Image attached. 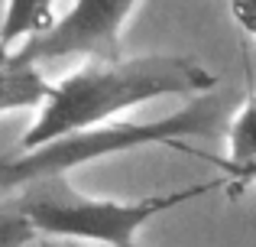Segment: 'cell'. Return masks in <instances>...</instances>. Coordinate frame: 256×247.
<instances>
[{"label":"cell","instance_id":"6da1fadb","mask_svg":"<svg viewBox=\"0 0 256 247\" xmlns=\"http://www.w3.org/2000/svg\"><path fill=\"white\" fill-rule=\"evenodd\" d=\"M218 78L188 56H133L114 62H88L75 75L56 82V95L20 137L13 153H32L39 146L110 124L117 114L169 95H211Z\"/></svg>","mask_w":256,"mask_h":247},{"label":"cell","instance_id":"7a4b0ae2","mask_svg":"<svg viewBox=\"0 0 256 247\" xmlns=\"http://www.w3.org/2000/svg\"><path fill=\"white\" fill-rule=\"evenodd\" d=\"M227 179H214L208 185H192L169 195H146L133 202H114V198H91L72 185L68 176H49L26 182L20 189L4 195V208H13L23 215L39 234L58 237V241H91L100 247H136L140 228L152 221L156 215L175 208L182 202H192L198 195H208L211 189L224 185Z\"/></svg>","mask_w":256,"mask_h":247},{"label":"cell","instance_id":"3957f363","mask_svg":"<svg viewBox=\"0 0 256 247\" xmlns=\"http://www.w3.org/2000/svg\"><path fill=\"white\" fill-rule=\"evenodd\" d=\"M227 121V98L201 95L182 111L159 121H117L100 124L82 133H68L62 140L39 146L32 153H6L0 166V192H13L26 182L49 176H68L72 169L94 163V159L114 156L126 150H146V146H178L182 137H211Z\"/></svg>","mask_w":256,"mask_h":247},{"label":"cell","instance_id":"277c9868","mask_svg":"<svg viewBox=\"0 0 256 247\" xmlns=\"http://www.w3.org/2000/svg\"><path fill=\"white\" fill-rule=\"evenodd\" d=\"M140 0H75L52 30L23 43L6 56L42 65L65 56H88L91 62H114L120 56V30Z\"/></svg>","mask_w":256,"mask_h":247},{"label":"cell","instance_id":"5b68a950","mask_svg":"<svg viewBox=\"0 0 256 247\" xmlns=\"http://www.w3.org/2000/svg\"><path fill=\"white\" fill-rule=\"evenodd\" d=\"M224 179L230 185V195H240L244 189L256 185V85L253 75H246V98L230 117L227 133V156L220 159Z\"/></svg>","mask_w":256,"mask_h":247},{"label":"cell","instance_id":"8992f818","mask_svg":"<svg viewBox=\"0 0 256 247\" xmlns=\"http://www.w3.org/2000/svg\"><path fill=\"white\" fill-rule=\"evenodd\" d=\"M56 95V82L39 72V65L20 62L13 56H4V91H0V111L10 114L16 108H36L49 104Z\"/></svg>","mask_w":256,"mask_h":247},{"label":"cell","instance_id":"52a82bcc","mask_svg":"<svg viewBox=\"0 0 256 247\" xmlns=\"http://www.w3.org/2000/svg\"><path fill=\"white\" fill-rule=\"evenodd\" d=\"M56 0H10L4 17V56L56 26Z\"/></svg>","mask_w":256,"mask_h":247},{"label":"cell","instance_id":"ba28073f","mask_svg":"<svg viewBox=\"0 0 256 247\" xmlns=\"http://www.w3.org/2000/svg\"><path fill=\"white\" fill-rule=\"evenodd\" d=\"M230 10H234V20L244 26L246 36H250L253 43H256V0H237Z\"/></svg>","mask_w":256,"mask_h":247},{"label":"cell","instance_id":"9c48e42d","mask_svg":"<svg viewBox=\"0 0 256 247\" xmlns=\"http://www.w3.org/2000/svg\"><path fill=\"white\" fill-rule=\"evenodd\" d=\"M42 247H75L72 241H62V244H42Z\"/></svg>","mask_w":256,"mask_h":247},{"label":"cell","instance_id":"30bf717a","mask_svg":"<svg viewBox=\"0 0 256 247\" xmlns=\"http://www.w3.org/2000/svg\"><path fill=\"white\" fill-rule=\"evenodd\" d=\"M234 4H237V0H230V7H234Z\"/></svg>","mask_w":256,"mask_h":247},{"label":"cell","instance_id":"8fae6325","mask_svg":"<svg viewBox=\"0 0 256 247\" xmlns=\"http://www.w3.org/2000/svg\"><path fill=\"white\" fill-rule=\"evenodd\" d=\"M136 247H140V244H136Z\"/></svg>","mask_w":256,"mask_h":247}]
</instances>
